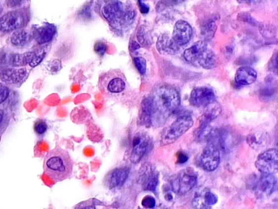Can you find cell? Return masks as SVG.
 Segmentation results:
<instances>
[{"instance_id": "cell-46", "label": "cell", "mask_w": 278, "mask_h": 209, "mask_svg": "<svg viewBox=\"0 0 278 209\" xmlns=\"http://www.w3.org/2000/svg\"><path fill=\"white\" fill-rule=\"evenodd\" d=\"M2 6H3V4H2V0H0V16L2 14V9H3Z\"/></svg>"}, {"instance_id": "cell-22", "label": "cell", "mask_w": 278, "mask_h": 209, "mask_svg": "<svg viewBox=\"0 0 278 209\" xmlns=\"http://www.w3.org/2000/svg\"><path fill=\"white\" fill-rule=\"evenodd\" d=\"M257 79V72L253 68L243 66L236 70L235 81L238 85H250Z\"/></svg>"}, {"instance_id": "cell-6", "label": "cell", "mask_w": 278, "mask_h": 209, "mask_svg": "<svg viewBox=\"0 0 278 209\" xmlns=\"http://www.w3.org/2000/svg\"><path fill=\"white\" fill-rule=\"evenodd\" d=\"M192 125L193 119L189 114H184L179 117L162 134L160 141L161 145L167 146L172 144L182 135L185 134Z\"/></svg>"}, {"instance_id": "cell-44", "label": "cell", "mask_w": 278, "mask_h": 209, "mask_svg": "<svg viewBox=\"0 0 278 209\" xmlns=\"http://www.w3.org/2000/svg\"><path fill=\"white\" fill-rule=\"evenodd\" d=\"M166 2H168V3H174V4H176V3H180V2H183L185 0H165Z\"/></svg>"}, {"instance_id": "cell-19", "label": "cell", "mask_w": 278, "mask_h": 209, "mask_svg": "<svg viewBox=\"0 0 278 209\" xmlns=\"http://www.w3.org/2000/svg\"><path fill=\"white\" fill-rule=\"evenodd\" d=\"M129 175V168L128 167H119L113 170L107 175L105 184L109 189H116L123 186L128 179Z\"/></svg>"}, {"instance_id": "cell-41", "label": "cell", "mask_w": 278, "mask_h": 209, "mask_svg": "<svg viewBox=\"0 0 278 209\" xmlns=\"http://www.w3.org/2000/svg\"><path fill=\"white\" fill-rule=\"evenodd\" d=\"M176 157H177V163H179V164L185 163L186 162H188V158H189L188 154L184 152V151H179Z\"/></svg>"}, {"instance_id": "cell-33", "label": "cell", "mask_w": 278, "mask_h": 209, "mask_svg": "<svg viewBox=\"0 0 278 209\" xmlns=\"http://www.w3.org/2000/svg\"><path fill=\"white\" fill-rule=\"evenodd\" d=\"M7 9L14 10L30 7V0H5Z\"/></svg>"}, {"instance_id": "cell-25", "label": "cell", "mask_w": 278, "mask_h": 209, "mask_svg": "<svg viewBox=\"0 0 278 209\" xmlns=\"http://www.w3.org/2000/svg\"><path fill=\"white\" fill-rule=\"evenodd\" d=\"M196 62H197L198 65H201L204 69L211 70V69H213L216 65V55L211 50L206 49L202 52V55L196 60Z\"/></svg>"}, {"instance_id": "cell-1", "label": "cell", "mask_w": 278, "mask_h": 209, "mask_svg": "<svg viewBox=\"0 0 278 209\" xmlns=\"http://www.w3.org/2000/svg\"><path fill=\"white\" fill-rule=\"evenodd\" d=\"M151 100L153 104L152 124L163 125L170 115L181 104L179 91L170 84H158L152 91Z\"/></svg>"}, {"instance_id": "cell-14", "label": "cell", "mask_w": 278, "mask_h": 209, "mask_svg": "<svg viewBox=\"0 0 278 209\" xmlns=\"http://www.w3.org/2000/svg\"><path fill=\"white\" fill-rule=\"evenodd\" d=\"M158 172L150 163L140 167L138 174V183L141 185L144 191H154L158 185Z\"/></svg>"}, {"instance_id": "cell-17", "label": "cell", "mask_w": 278, "mask_h": 209, "mask_svg": "<svg viewBox=\"0 0 278 209\" xmlns=\"http://www.w3.org/2000/svg\"><path fill=\"white\" fill-rule=\"evenodd\" d=\"M192 26L187 21L180 20L175 24L174 30L172 34V40L176 45L183 46L190 41L192 36Z\"/></svg>"}, {"instance_id": "cell-30", "label": "cell", "mask_w": 278, "mask_h": 209, "mask_svg": "<svg viewBox=\"0 0 278 209\" xmlns=\"http://www.w3.org/2000/svg\"><path fill=\"white\" fill-rule=\"evenodd\" d=\"M11 110L0 107V135L4 133L12 118Z\"/></svg>"}, {"instance_id": "cell-31", "label": "cell", "mask_w": 278, "mask_h": 209, "mask_svg": "<svg viewBox=\"0 0 278 209\" xmlns=\"http://www.w3.org/2000/svg\"><path fill=\"white\" fill-rule=\"evenodd\" d=\"M137 40L139 42V45L140 47H148L151 45V39L148 34V30L146 27L144 26H142L139 27V30L137 31Z\"/></svg>"}, {"instance_id": "cell-28", "label": "cell", "mask_w": 278, "mask_h": 209, "mask_svg": "<svg viewBox=\"0 0 278 209\" xmlns=\"http://www.w3.org/2000/svg\"><path fill=\"white\" fill-rule=\"evenodd\" d=\"M247 142L253 149L259 150L266 146L268 142V137L264 135L250 134L247 138Z\"/></svg>"}, {"instance_id": "cell-21", "label": "cell", "mask_w": 278, "mask_h": 209, "mask_svg": "<svg viewBox=\"0 0 278 209\" xmlns=\"http://www.w3.org/2000/svg\"><path fill=\"white\" fill-rule=\"evenodd\" d=\"M156 47L158 51L162 54H169V55H173L178 52L180 50V46L176 45L174 40L170 37L167 34H163L158 38Z\"/></svg>"}, {"instance_id": "cell-38", "label": "cell", "mask_w": 278, "mask_h": 209, "mask_svg": "<svg viewBox=\"0 0 278 209\" xmlns=\"http://www.w3.org/2000/svg\"><path fill=\"white\" fill-rule=\"evenodd\" d=\"M141 205L144 209H151L156 206V200L154 197L151 195H147L145 197L143 198L141 201Z\"/></svg>"}, {"instance_id": "cell-2", "label": "cell", "mask_w": 278, "mask_h": 209, "mask_svg": "<svg viewBox=\"0 0 278 209\" xmlns=\"http://www.w3.org/2000/svg\"><path fill=\"white\" fill-rule=\"evenodd\" d=\"M73 167L74 163L70 155L59 146L49 151L44 158V173L55 182L70 178Z\"/></svg>"}, {"instance_id": "cell-13", "label": "cell", "mask_w": 278, "mask_h": 209, "mask_svg": "<svg viewBox=\"0 0 278 209\" xmlns=\"http://www.w3.org/2000/svg\"><path fill=\"white\" fill-rule=\"evenodd\" d=\"M7 44L15 50L30 49L35 45L31 30L26 27L12 31L9 34Z\"/></svg>"}, {"instance_id": "cell-42", "label": "cell", "mask_w": 278, "mask_h": 209, "mask_svg": "<svg viewBox=\"0 0 278 209\" xmlns=\"http://www.w3.org/2000/svg\"><path fill=\"white\" fill-rule=\"evenodd\" d=\"M138 3H139V11L143 14H148L149 12V6L145 4L143 0H138Z\"/></svg>"}, {"instance_id": "cell-32", "label": "cell", "mask_w": 278, "mask_h": 209, "mask_svg": "<svg viewBox=\"0 0 278 209\" xmlns=\"http://www.w3.org/2000/svg\"><path fill=\"white\" fill-rule=\"evenodd\" d=\"M48 130V124L45 119H38L34 123V131L39 138L43 137L46 134Z\"/></svg>"}, {"instance_id": "cell-27", "label": "cell", "mask_w": 278, "mask_h": 209, "mask_svg": "<svg viewBox=\"0 0 278 209\" xmlns=\"http://www.w3.org/2000/svg\"><path fill=\"white\" fill-rule=\"evenodd\" d=\"M63 65L61 60L59 59H51L46 60L44 64V70L49 75H56L62 69Z\"/></svg>"}, {"instance_id": "cell-4", "label": "cell", "mask_w": 278, "mask_h": 209, "mask_svg": "<svg viewBox=\"0 0 278 209\" xmlns=\"http://www.w3.org/2000/svg\"><path fill=\"white\" fill-rule=\"evenodd\" d=\"M128 80L119 70H109L99 77L98 88L104 97L111 99L122 98L128 92Z\"/></svg>"}, {"instance_id": "cell-40", "label": "cell", "mask_w": 278, "mask_h": 209, "mask_svg": "<svg viewBox=\"0 0 278 209\" xmlns=\"http://www.w3.org/2000/svg\"><path fill=\"white\" fill-rule=\"evenodd\" d=\"M74 209H96V207L93 200H88V201L79 203V205H77Z\"/></svg>"}, {"instance_id": "cell-12", "label": "cell", "mask_w": 278, "mask_h": 209, "mask_svg": "<svg viewBox=\"0 0 278 209\" xmlns=\"http://www.w3.org/2000/svg\"><path fill=\"white\" fill-rule=\"evenodd\" d=\"M151 139L146 133H137L132 138L130 160L132 163H139L150 148Z\"/></svg>"}, {"instance_id": "cell-20", "label": "cell", "mask_w": 278, "mask_h": 209, "mask_svg": "<svg viewBox=\"0 0 278 209\" xmlns=\"http://www.w3.org/2000/svg\"><path fill=\"white\" fill-rule=\"evenodd\" d=\"M277 179L274 175L262 174L256 185V194L260 197H268L276 187Z\"/></svg>"}, {"instance_id": "cell-3", "label": "cell", "mask_w": 278, "mask_h": 209, "mask_svg": "<svg viewBox=\"0 0 278 209\" xmlns=\"http://www.w3.org/2000/svg\"><path fill=\"white\" fill-rule=\"evenodd\" d=\"M100 14L114 30H122L134 21L137 12L118 0H108L100 7Z\"/></svg>"}, {"instance_id": "cell-37", "label": "cell", "mask_w": 278, "mask_h": 209, "mask_svg": "<svg viewBox=\"0 0 278 209\" xmlns=\"http://www.w3.org/2000/svg\"><path fill=\"white\" fill-rule=\"evenodd\" d=\"M107 51H108V45L104 40H98L95 43L94 52L100 57H103L106 54Z\"/></svg>"}, {"instance_id": "cell-11", "label": "cell", "mask_w": 278, "mask_h": 209, "mask_svg": "<svg viewBox=\"0 0 278 209\" xmlns=\"http://www.w3.org/2000/svg\"><path fill=\"white\" fill-rule=\"evenodd\" d=\"M255 166L262 174L274 175L278 172V153L276 149H269L258 156Z\"/></svg>"}, {"instance_id": "cell-9", "label": "cell", "mask_w": 278, "mask_h": 209, "mask_svg": "<svg viewBox=\"0 0 278 209\" xmlns=\"http://www.w3.org/2000/svg\"><path fill=\"white\" fill-rule=\"evenodd\" d=\"M33 57V49L19 53L7 49H0V68L29 66Z\"/></svg>"}, {"instance_id": "cell-23", "label": "cell", "mask_w": 278, "mask_h": 209, "mask_svg": "<svg viewBox=\"0 0 278 209\" xmlns=\"http://www.w3.org/2000/svg\"><path fill=\"white\" fill-rule=\"evenodd\" d=\"M153 119V104L150 97L142 101L139 111V120L140 125L150 127Z\"/></svg>"}, {"instance_id": "cell-16", "label": "cell", "mask_w": 278, "mask_h": 209, "mask_svg": "<svg viewBox=\"0 0 278 209\" xmlns=\"http://www.w3.org/2000/svg\"><path fill=\"white\" fill-rule=\"evenodd\" d=\"M216 95L213 89L206 86L197 87L192 91L189 102L193 106L202 107L214 103Z\"/></svg>"}, {"instance_id": "cell-36", "label": "cell", "mask_w": 278, "mask_h": 209, "mask_svg": "<svg viewBox=\"0 0 278 209\" xmlns=\"http://www.w3.org/2000/svg\"><path fill=\"white\" fill-rule=\"evenodd\" d=\"M135 66L137 68L138 72L141 75H145L147 71L146 60L141 56H136L133 59Z\"/></svg>"}, {"instance_id": "cell-43", "label": "cell", "mask_w": 278, "mask_h": 209, "mask_svg": "<svg viewBox=\"0 0 278 209\" xmlns=\"http://www.w3.org/2000/svg\"><path fill=\"white\" fill-rule=\"evenodd\" d=\"M131 49H132V51H136L137 49H139L140 48V45L139 44H137V42H134V41H132L131 43Z\"/></svg>"}, {"instance_id": "cell-24", "label": "cell", "mask_w": 278, "mask_h": 209, "mask_svg": "<svg viewBox=\"0 0 278 209\" xmlns=\"http://www.w3.org/2000/svg\"><path fill=\"white\" fill-rule=\"evenodd\" d=\"M207 49L206 41H198L184 52V58L187 62H196L202 52Z\"/></svg>"}, {"instance_id": "cell-47", "label": "cell", "mask_w": 278, "mask_h": 209, "mask_svg": "<svg viewBox=\"0 0 278 209\" xmlns=\"http://www.w3.org/2000/svg\"></svg>"}, {"instance_id": "cell-35", "label": "cell", "mask_w": 278, "mask_h": 209, "mask_svg": "<svg viewBox=\"0 0 278 209\" xmlns=\"http://www.w3.org/2000/svg\"><path fill=\"white\" fill-rule=\"evenodd\" d=\"M275 93H276V89H274V87H264V88L260 91V99L264 101V102L271 100V99L274 98Z\"/></svg>"}, {"instance_id": "cell-15", "label": "cell", "mask_w": 278, "mask_h": 209, "mask_svg": "<svg viewBox=\"0 0 278 209\" xmlns=\"http://www.w3.org/2000/svg\"><path fill=\"white\" fill-rule=\"evenodd\" d=\"M220 162V149L213 143H209L200 156V165L206 172H212Z\"/></svg>"}, {"instance_id": "cell-39", "label": "cell", "mask_w": 278, "mask_h": 209, "mask_svg": "<svg viewBox=\"0 0 278 209\" xmlns=\"http://www.w3.org/2000/svg\"><path fill=\"white\" fill-rule=\"evenodd\" d=\"M204 201L206 205L208 206H212V205H216L217 201H218V198L215 194L211 193V192H206L204 195Z\"/></svg>"}, {"instance_id": "cell-45", "label": "cell", "mask_w": 278, "mask_h": 209, "mask_svg": "<svg viewBox=\"0 0 278 209\" xmlns=\"http://www.w3.org/2000/svg\"><path fill=\"white\" fill-rule=\"evenodd\" d=\"M170 209L169 208L166 207V206H163V205H160L158 207H154L153 209Z\"/></svg>"}, {"instance_id": "cell-7", "label": "cell", "mask_w": 278, "mask_h": 209, "mask_svg": "<svg viewBox=\"0 0 278 209\" xmlns=\"http://www.w3.org/2000/svg\"><path fill=\"white\" fill-rule=\"evenodd\" d=\"M35 46H47L52 45L58 36V27L50 22H43L33 25L30 27Z\"/></svg>"}, {"instance_id": "cell-8", "label": "cell", "mask_w": 278, "mask_h": 209, "mask_svg": "<svg viewBox=\"0 0 278 209\" xmlns=\"http://www.w3.org/2000/svg\"><path fill=\"white\" fill-rule=\"evenodd\" d=\"M31 70L29 66L0 68V81L7 86L20 88L28 79Z\"/></svg>"}, {"instance_id": "cell-5", "label": "cell", "mask_w": 278, "mask_h": 209, "mask_svg": "<svg viewBox=\"0 0 278 209\" xmlns=\"http://www.w3.org/2000/svg\"><path fill=\"white\" fill-rule=\"evenodd\" d=\"M32 18L30 7L9 10L0 16V33L10 34L14 30L26 28Z\"/></svg>"}, {"instance_id": "cell-18", "label": "cell", "mask_w": 278, "mask_h": 209, "mask_svg": "<svg viewBox=\"0 0 278 209\" xmlns=\"http://www.w3.org/2000/svg\"><path fill=\"white\" fill-rule=\"evenodd\" d=\"M18 103V94L11 87L0 83V107L12 111Z\"/></svg>"}, {"instance_id": "cell-29", "label": "cell", "mask_w": 278, "mask_h": 209, "mask_svg": "<svg viewBox=\"0 0 278 209\" xmlns=\"http://www.w3.org/2000/svg\"><path fill=\"white\" fill-rule=\"evenodd\" d=\"M77 18L83 22H88L93 20V7L91 3H86L77 12Z\"/></svg>"}, {"instance_id": "cell-48", "label": "cell", "mask_w": 278, "mask_h": 209, "mask_svg": "<svg viewBox=\"0 0 278 209\" xmlns=\"http://www.w3.org/2000/svg\"></svg>"}, {"instance_id": "cell-10", "label": "cell", "mask_w": 278, "mask_h": 209, "mask_svg": "<svg viewBox=\"0 0 278 209\" xmlns=\"http://www.w3.org/2000/svg\"><path fill=\"white\" fill-rule=\"evenodd\" d=\"M197 182V175L190 168L184 169L172 181V190L179 195H185Z\"/></svg>"}, {"instance_id": "cell-26", "label": "cell", "mask_w": 278, "mask_h": 209, "mask_svg": "<svg viewBox=\"0 0 278 209\" xmlns=\"http://www.w3.org/2000/svg\"><path fill=\"white\" fill-rule=\"evenodd\" d=\"M206 106L207 107L206 111L201 119V124H210L214 119H216L220 115L221 112L220 104L215 103V102Z\"/></svg>"}, {"instance_id": "cell-34", "label": "cell", "mask_w": 278, "mask_h": 209, "mask_svg": "<svg viewBox=\"0 0 278 209\" xmlns=\"http://www.w3.org/2000/svg\"><path fill=\"white\" fill-rule=\"evenodd\" d=\"M216 30V21H210L205 26H202V35H203L205 40H211Z\"/></svg>"}]
</instances>
